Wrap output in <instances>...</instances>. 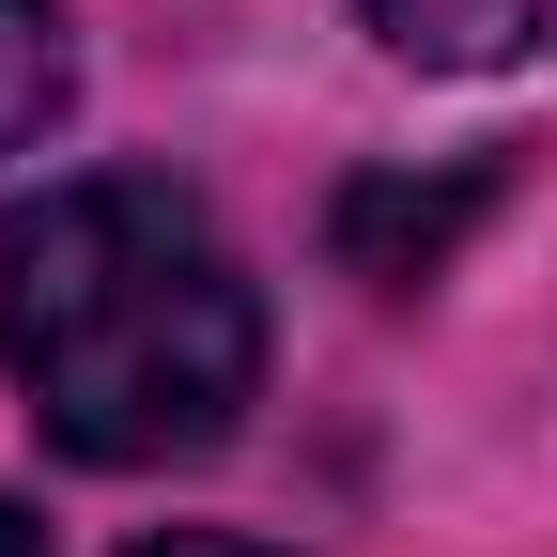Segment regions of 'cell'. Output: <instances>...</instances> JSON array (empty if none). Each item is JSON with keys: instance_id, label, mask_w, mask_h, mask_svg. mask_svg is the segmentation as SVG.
Wrapping results in <instances>:
<instances>
[{"instance_id": "6da1fadb", "label": "cell", "mask_w": 557, "mask_h": 557, "mask_svg": "<svg viewBox=\"0 0 557 557\" xmlns=\"http://www.w3.org/2000/svg\"><path fill=\"white\" fill-rule=\"evenodd\" d=\"M0 372L62 465H201L263 403V295L171 171H62L0 218Z\"/></svg>"}, {"instance_id": "7a4b0ae2", "label": "cell", "mask_w": 557, "mask_h": 557, "mask_svg": "<svg viewBox=\"0 0 557 557\" xmlns=\"http://www.w3.org/2000/svg\"><path fill=\"white\" fill-rule=\"evenodd\" d=\"M372 47L418 62V78H496V62H527L557 32V0H357Z\"/></svg>"}, {"instance_id": "3957f363", "label": "cell", "mask_w": 557, "mask_h": 557, "mask_svg": "<svg viewBox=\"0 0 557 557\" xmlns=\"http://www.w3.org/2000/svg\"><path fill=\"white\" fill-rule=\"evenodd\" d=\"M465 218H480V171H465V186H357V201H341V263L387 278V295H418Z\"/></svg>"}, {"instance_id": "277c9868", "label": "cell", "mask_w": 557, "mask_h": 557, "mask_svg": "<svg viewBox=\"0 0 557 557\" xmlns=\"http://www.w3.org/2000/svg\"><path fill=\"white\" fill-rule=\"evenodd\" d=\"M62 109H78V32H62V0H0V156H32Z\"/></svg>"}, {"instance_id": "5b68a950", "label": "cell", "mask_w": 557, "mask_h": 557, "mask_svg": "<svg viewBox=\"0 0 557 557\" xmlns=\"http://www.w3.org/2000/svg\"><path fill=\"white\" fill-rule=\"evenodd\" d=\"M139 557H263V542H233V527H156Z\"/></svg>"}, {"instance_id": "8992f818", "label": "cell", "mask_w": 557, "mask_h": 557, "mask_svg": "<svg viewBox=\"0 0 557 557\" xmlns=\"http://www.w3.org/2000/svg\"><path fill=\"white\" fill-rule=\"evenodd\" d=\"M0 557H32V511H16V496H0Z\"/></svg>"}]
</instances>
